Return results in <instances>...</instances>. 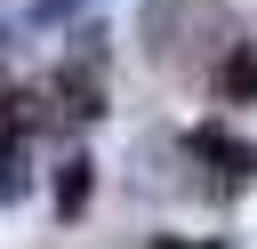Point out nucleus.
<instances>
[{"label":"nucleus","mask_w":257,"mask_h":249,"mask_svg":"<svg viewBox=\"0 0 257 249\" xmlns=\"http://www.w3.org/2000/svg\"><path fill=\"white\" fill-rule=\"evenodd\" d=\"M24 129H32V96H0V177H24V169H16Z\"/></svg>","instance_id":"nucleus-2"},{"label":"nucleus","mask_w":257,"mask_h":249,"mask_svg":"<svg viewBox=\"0 0 257 249\" xmlns=\"http://www.w3.org/2000/svg\"><path fill=\"white\" fill-rule=\"evenodd\" d=\"M80 209H88V153H72L56 169V217H80Z\"/></svg>","instance_id":"nucleus-3"},{"label":"nucleus","mask_w":257,"mask_h":249,"mask_svg":"<svg viewBox=\"0 0 257 249\" xmlns=\"http://www.w3.org/2000/svg\"><path fill=\"white\" fill-rule=\"evenodd\" d=\"M217 88H225L233 104H249V96H257V48H241V56H225V72H217Z\"/></svg>","instance_id":"nucleus-4"},{"label":"nucleus","mask_w":257,"mask_h":249,"mask_svg":"<svg viewBox=\"0 0 257 249\" xmlns=\"http://www.w3.org/2000/svg\"><path fill=\"white\" fill-rule=\"evenodd\" d=\"M88 0H32V24H64V16H80Z\"/></svg>","instance_id":"nucleus-5"},{"label":"nucleus","mask_w":257,"mask_h":249,"mask_svg":"<svg viewBox=\"0 0 257 249\" xmlns=\"http://www.w3.org/2000/svg\"><path fill=\"white\" fill-rule=\"evenodd\" d=\"M161 249H185V241H161ZM193 249H217V241H193Z\"/></svg>","instance_id":"nucleus-6"},{"label":"nucleus","mask_w":257,"mask_h":249,"mask_svg":"<svg viewBox=\"0 0 257 249\" xmlns=\"http://www.w3.org/2000/svg\"><path fill=\"white\" fill-rule=\"evenodd\" d=\"M185 153L217 161V177H225V185H241V177L257 169V145H241V137H225V129H193V137H185Z\"/></svg>","instance_id":"nucleus-1"}]
</instances>
